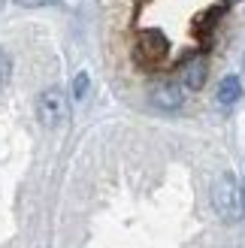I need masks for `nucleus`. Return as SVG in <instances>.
Wrapping results in <instances>:
<instances>
[{
	"mask_svg": "<svg viewBox=\"0 0 245 248\" xmlns=\"http://www.w3.org/2000/svg\"><path fill=\"white\" fill-rule=\"evenodd\" d=\"M242 212H245V182H242Z\"/></svg>",
	"mask_w": 245,
	"mask_h": 248,
	"instance_id": "nucleus-10",
	"label": "nucleus"
},
{
	"mask_svg": "<svg viewBox=\"0 0 245 248\" xmlns=\"http://www.w3.org/2000/svg\"><path fill=\"white\" fill-rule=\"evenodd\" d=\"M242 100V79L239 76H224L218 85V103L221 106H233Z\"/></svg>",
	"mask_w": 245,
	"mask_h": 248,
	"instance_id": "nucleus-6",
	"label": "nucleus"
},
{
	"mask_svg": "<svg viewBox=\"0 0 245 248\" xmlns=\"http://www.w3.org/2000/svg\"><path fill=\"white\" fill-rule=\"evenodd\" d=\"M169 52V43L167 36L161 31H142L139 33V43H137V58L142 61V64H161V61L167 58Z\"/></svg>",
	"mask_w": 245,
	"mask_h": 248,
	"instance_id": "nucleus-3",
	"label": "nucleus"
},
{
	"mask_svg": "<svg viewBox=\"0 0 245 248\" xmlns=\"http://www.w3.org/2000/svg\"><path fill=\"white\" fill-rule=\"evenodd\" d=\"M18 6H24V9H40V6H52V3H58V0H15Z\"/></svg>",
	"mask_w": 245,
	"mask_h": 248,
	"instance_id": "nucleus-9",
	"label": "nucleus"
},
{
	"mask_svg": "<svg viewBox=\"0 0 245 248\" xmlns=\"http://www.w3.org/2000/svg\"><path fill=\"white\" fill-rule=\"evenodd\" d=\"M212 200H215V209H218V215L221 218H236L239 215V206H242V194L236 191V182L233 176H221L215 185V191H212Z\"/></svg>",
	"mask_w": 245,
	"mask_h": 248,
	"instance_id": "nucleus-2",
	"label": "nucleus"
},
{
	"mask_svg": "<svg viewBox=\"0 0 245 248\" xmlns=\"http://www.w3.org/2000/svg\"><path fill=\"white\" fill-rule=\"evenodd\" d=\"M36 118L43 127H58L67 121V97L61 88H46L36 97Z\"/></svg>",
	"mask_w": 245,
	"mask_h": 248,
	"instance_id": "nucleus-1",
	"label": "nucleus"
},
{
	"mask_svg": "<svg viewBox=\"0 0 245 248\" xmlns=\"http://www.w3.org/2000/svg\"><path fill=\"white\" fill-rule=\"evenodd\" d=\"M88 85H91L88 73H79V76L73 79V97H76V100H85V94H88Z\"/></svg>",
	"mask_w": 245,
	"mask_h": 248,
	"instance_id": "nucleus-7",
	"label": "nucleus"
},
{
	"mask_svg": "<svg viewBox=\"0 0 245 248\" xmlns=\"http://www.w3.org/2000/svg\"><path fill=\"white\" fill-rule=\"evenodd\" d=\"M182 76H185V85L191 91H200L206 85V76H209V61H206V55H191L185 58V64H182Z\"/></svg>",
	"mask_w": 245,
	"mask_h": 248,
	"instance_id": "nucleus-5",
	"label": "nucleus"
},
{
	"mask_svg": "<svg viewBox=\"0 0 245 248\" xmlns=\"http://www.w3.org/2000/svg\"><path fill=\"white\" fill-rule=\"evenodd\" d=\"M227 3H239V0H227Z\"/></svg>",
	"mask_w": 245,
	"mask_h": 248,
	"instance_id": "nucleus-11",
	"label": "nucleus"
},
{
	"mask_svg": "<svg viewBox=\"0 0 245 248\" xmlns=\"http://www.w3.org/2000/svg\"><path fill=\"white\" fill-rule=\"evenodd\" d=\"M149 97H152V103L157 109H164V112H176L182 106V88L176 82H154Z\"/></svg>",
	"mask_w": 245,
	"mask_h": 248,
	"instance_id": "nucleus-4",
	"label": "nucleus"
},
{
	"mask_svg": "<svg viewBox=\"0 0 245 248\" xmlns=\"http://www.w3.org/2000/svg\"><path fill=\"white\" fill-rule=\"evenodd\" d=\"M9 76H12V61H9V55L0 48V88L9 82Z\"/></svg>",
	"mask_w": 245,
	"mask_h": 248,
	"instance_id": "nucleus-8",
	"label": "nucleus"
}]
</instances>
